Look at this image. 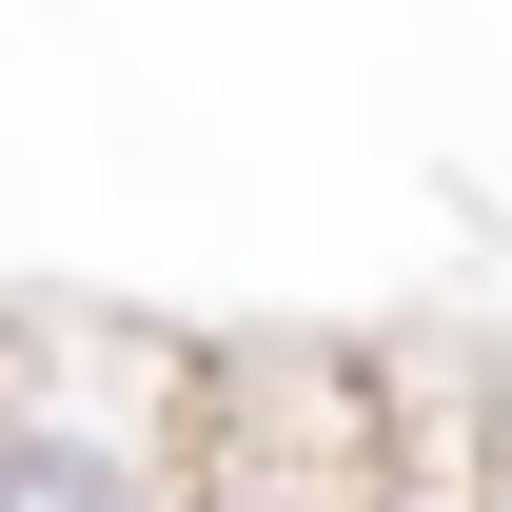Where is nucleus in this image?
<instances>
[{
	"instance_id": "f03ea898",
	"label": "nucleus",
	"mask_w": 512,
	"mask_h": 512,
	"mask_svg": "<svg viewBox=\"0 0 512 512\" xmlns=\"http://www.w3.org/2000/svg\"><path fill=\"white\" fill-rule=\"evenodd\" d=\"M197 512H375V335H217Z\"/></svg>"
},
{
	"instance_id": "7ed1b4c3",
	"label": "nucleus",
	"mask_w": 512,
	"mask_h": 512,
	"mask_svg": "<svg viewBox=\"0 0 512 512\" xmlns=\"http://www.w3.org/2000/svg\"><path fill=\"white\" fill-rule=\"evenodd\" d=\"M493 512H512V335H493Z\"/></svg>"
},
{
	"instance_id": "f257e3e1",
	"label": "nucleus",
	"mask_w": 512,
	"mask_h": 512,
	"mask_svg": "<svg viewBox=\"0 0 512 512\" xmlns=\"http://www.w3.org/2000/svg\"><path fill=\"white\" fill-rule=\"evenodd\" d=\"M197 355L119 296H0V512H197Z\"/></svg>"
}]
</instances>
